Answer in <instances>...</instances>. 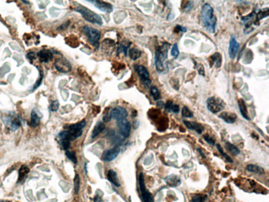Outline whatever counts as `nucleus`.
<instances>
[{
	"label": "nucleus",
	"instance_id": "39",
	"mask_svg": "<svg viewBox=\"0 0 269 202\" xmlns=\"http://www.w3.org/2000/svg\"><path fill=\"white\" fill-rule=\"evenodd\" d=\"M129 46H130V43L127 44V45L124 44V43L120 44V46H119V47H118V51H119V52H123L124 55H127V51L129 49Z\"/></svg>",
	"mask_w": 269,
	"mask_h": 202
},
{
	"label": "nucleus",
	"instance_id": "19",
	"mask_svg": "<svg viewBox=\"0 0 269 202\" xmlns=\"http://www.w3.org/2000/svg\"><path fill=\"white\" fill-rule=\"evenodd\" d=\"M107 178H108L109 181H110L114 186H115L117 187L120 186V182H119V180L118 178L116 172H114V170H110L108 172V173H107Z\"/></svg>",
	"mask_w": 269,
	"mask_h": 202
},
{
	"label": "nucleus",
	"instance_id": "42",
	"mask_svg": "<svg viewBox=\"0 0 269 202\" xmlns=\"http://www.w3.org/2000/svg\"><path fill=\"white\" fill-rule=\"evenodd\" d=\"M27 58L30 61L31 63H32L33 61L37 58V55L35 54V52L31 51V52H29V53H27Z\"/></svg>",
	"mask_w": 269,
	"mask_h": 202
},
{
	"label": "nucleus",
	"instance_id": "26",
	"mask_svg": "<svg viewBox=\"0 0 269 202\" xmlns=\"http://www.w3.org/2000/svg\"><path fill=\"white\" fill-rule=\"evenodd\" d=\"M211 63L212 65H215L216 67H220L221 66V63H222V57L221 55L219 52L214 53V55H211Z\"/></svg>",
	"mask_w": 269,
	"mask_h": 202
},
{
	"label": "nucleus",
	"instance_id": "7",
	"mask_svg": "<svg viewBox=\"0 0 269 202\" xmlns=\"http://www.w3.org/2000/svg\"><path fill=\"white\" fill-rule=\"evenodd\" d=\"M138 183H139V188H140L141 193H142V199L143 202H154L152 194L146 188L145 182H144V177H143L142 173H140V175H139Z\"/></svg>",
	"mask_w": 269,
	"mask_h": 202
},
{
	"label": "nucleus",
	"instance_id": "9",
	"mask_svg": "<svg viewBox=\"0 0 269 202\" xmlns=\"http://www.w3.org/2000/svg\"><path fill=\"white\" fill-rule=\"evenodd\" d=\"M128 111L126 110L124 108L120 107V106H118L116 108H114L113 110H111L110 113V115L111 117V118H114L117 121H119V120H122V119H125L127 116H128Z\"/></svg>",
	"mask_w": 269,
	"mask_h": 202
},
{
	"label": "nucleus",
	"instance_id": "49",
	"mask_svg": "<svg viewBox=\"0 0 269 202\" xmlns=\"http://www.w3.org/2000/svg\"><path fill=\"white\" fill-rule=\"evenodd\" d=\"M23 2L25 3H27V4H28V3H29V2H27V1H23Z\"/></svg>",
	"mask_w": 269,
	"mask_h": 202
},
{
	"label": "nucleus",
	"instance_id": "45",
	"mask_svg": "<svg viewBox=\"0 0 269 202\" xmlns=\"http://www.w3.org/2000/svg\"><path fill=\"white\" fill-rule=\"evenodd\" d=\"M175 30H177L178 31H186V29H185V28H183V27H181V26H177L176 28H175Z\"/></svg>",
	"mask_w": 269,
	"mask_h": 202
},
{
	"label": "nucleus",
	"instance_id": "10",
	"mask_svg": "<svg viewBox=\"0 0 269 202\" xmlns=\"http://www.w3.org/2000/svg\"><path fill=\"white\" fill-rule=\"evenodd\" d=\"M117 126L118 128L119 134L122 135L123 138H128L130 133H131V124L125 118L119 121H117Z\"/></svg>",
	"mask_w": 269,
	"mask_h": 202
},
{
	"label": "nucleus",
	"instance_id": "21",
	"mask_svg": "<svg viewBox=\"0 0 269 202\" xmlns=\"http://www.w3.org/2000/svg\"><path fill=\"white\" fill-rule=\"evenodd\" d=\"M104 129H105V125H104V123L99 122L98 123L94 126V129H93V132H92V134H91L92 138H96V137H97L99 134H101V133L104 131Z\"/></svg>",
	"mask_w": 269,
	"mask_h": 202
},
{
	"label": "nucleus",
	"instance_id": "16",
	"mask_svg": "<svg viewBox=\"0 0 269 202\" xmlns=\"http://www.w3.org/2000/svg\"><path fill=\"white\" fill-rule=\"evenodd\" d=\"M183 123L185 125V127H187L188 129H191V130H195L198 134H202L204 131V127L201 123H198L196 122H189L186 120H184Z\"/></svg>",
	"mask_w": 269,
	"mask_h": 202
},
{
	"label": "nucleus",
	"instance_id": "34",
	"mask_svg": "<svg viewBox=\"0 0 269 202\" xmlns=\"http://www.w3.org/2000/svg\"><path fill=\"white\" fill-rule=\"evenodd\" d=\"M207 196L205 195H195L192 197V202H205Z\"/></svg>",
	"mask_w": 269,
	"mask_h": 202
},
{
	"label": "nucleus",
	"instance_id": "11",
	"mask_svg": "<svg viewBox=\"0 0 269 202\" xmlns=\"http://www.w3.org/2000/svg\"><path fill=\"white\" fill-rule=\"evenodd\" d=\"M136 71L138 74V75L140 76V79L142 80V82L143 83V85L146 86H149L151 85L152 81L149 78V72L147 71V70L146 69L145 66H138L136 67Z\"/></svg>",
	"mask_w": 269,
	"mask_h": 202
},
{
	"label": "nucleus",
	"instance_id": "38",
	"mask_svg": "<svg viewBox=\"0 0 269 202\" xmlns=\"http://www.w3.org/2000/svg\"><path fill=\"white\" fill-rule=\"evenodd\" d=\"M59 107H60V103H59V101H58V100H55V101H53V102L51 104V105H50V110L52 111V112H55V111L58 110Z\"/></svg>",
	"mask_w": 269,
	"mask_h": 202
},
{
	"label": "nucleus",
	"instance_id": "27",
	"mask_svg": "<svg viewBox=\"0 0 269 202\" xmlns=\"http://www.w3.org/2000/svg\"><path fill=\"white\" fill-rule=\"evenodd\" d=\"M225 147H226L227 150H228L229 152H230V153H232L233 155H234V156H237V155H239V153H240V151H239V148L236 147L235 145L230 143L229 142H225Z\"/></svg>",
	"mask_w": 269,
	"mask_h": 202
},
{
	"label": "nucleus",
	"instance_id": "4",
	"mask_svg": "<svg viewBox=\"0 0 269 202\" xmlns=\"http://www.w3.org/2000/svg\"><path fill=\"white\" fill-rule=\"evenodd\" d=\"M75 11L80 12V14L83 16V18L87 20L88 22L91 23H94V24H98L99 26L103 24V20L101 18V17L95 13V12H92L91 10H90L89 8H87L86 7L81 6V5H78L75 8Z\"/></svg>",
	"mask_w": 269,
	"mask_h": 202
},
{
	"label": "nucleus",
	"instance_id": "12",
	"mask_svg": "<svg viewBox=\"0 0 269 202\" xmlns=\"http://www.w3.org/2000/svg\"><path fill=\"white\" fill-rule=\"evenodd\" d=\"M119 153H120V148L118 146L110 148L109 150L104 151L102 155V159L104 160V162H111L116 158Z\"/></svg>",
	"mask_w": 269,
	"mask_h": 202
},
{
	"label": "nucleus",
	"instance_id": "28",
	"mask_svg": "<svg viewBox=\"0 0 269 202\" xmlns=\"http://www.w3.org/2000/svg\"><path fill=\"white\" fill-rule=\"evenodd\" d=\"M165 109L167 111H171L173 113H178L180 110L177 104H175L172 101H168L167 103H166Z\"/></svg>",
	"mask_w": 269,
	"mask_h": 202
},
{
	"label": "nucleus",
	"instance_id": "17",
	"mask_svg": "<svg viewBox=\"0 0 269 202\" xmlns=\"http://www.w3.org/2000/svg\"><path fill=\"white\" fill-rule=\"evenodd\" d=\"M219 117L228 123H233L237 119V116L235 114L229 112H223L219 115Z\"/></svg>",
	"mask_w": 269,
	"mask_h": 202
},
{
	"label": "nucleus",
	"instance_id": "23",
	"mask_svg": "<svg viewBox=\"0 0 269 202\" xmlns=\"http://www.w3.org/2000/svg\"><path fill=\"white\" fill-rule=\"evenodd\" d=\"M238 104H239V110H240V113L241 114L243 115V117L246 118L247 120H249V118L248 115V110H247V107H246V104H245L244 99H240L238 100Z\"/></svg>",
	"mask_w": 269,
	"mask_h": 202
},
{
	"label": "nucleus",
	"instance_id": "8",
	"mask_svg": "<svg viewBox=\"0 0 269 202\" xmlns=\"http://www.w3.org/2000/svg\"><path fill=\"white\" fill-rule=\"evenodd\" d=\"M55 70L59 72H62V73H67L70 72L71 71V65L69 61L65 59V58H58L56 59L55 61Z\"/></svg>",
	"mask_w": 269,
	"mask_h": 202
},
{
	"label": "nucleus",
	"instance_id": "20",
	"mask_svg": "<svg viewBox=\"0 0 269 202\" xmlns=\"http://www.w3.org/2000/svg\"><path fill=\"white\" fill-rule=\"evenodd\" d=\"M29 172H30V170H29L28 166H27L26 165L22 166L18 171V181L21 182V181H24Z\"/></svg>",
	"mask_w": 269,
	"mask_h": 202
},
{
	"label": "nucleus",
	"instance_id": "15",
	"mask_svg": "<svg viewBox=\"0 0 269 202\" xmlns=\"http://www.w3.org/2000/svg\"><path fill=\"white\" fill-rule=\"evenodd\" d=\"M89 2L94 3V6L102 12H111L113 11V6L109 3L103 2V1H89Z\"/></svg>",
	"mask_w": 269,
	"mask_h": 202
},
{
	"label": "nucleus",
	"instance_id": "32",
	"mask_svg": "<svg viewBox=\"0 0 269 202\" xmlns=\"http://www.w3.org/2000/svg\"><path fill=\"white\" fill-rule=\"evenodd\" d=\"M80 177L79 175H75V180H74V188H75V194H78L79 193V190H80Z\"/></svg>",
	"mask_w": 269,
	"mask_h": 202
},
{
	"label": "nucleus",
	"instance_id": "43",
	"mask_svg": "<svg viewBox=\"0 0 269 202\" xmlns=\"http://www.w3.org/2000/svg\"><path fill=\"white\" fill-rule=\"evenodd\" d=\"M40 73H41V75H40V79H39L38 80H37V82H36L35 86H33V90H36L37 87H38V86L41 85V83H42V79H43L42 72V71H40Z\"/></svg>",
	"mask_w": 269,
	"mask_h": 202
},
{
	"label": "nucleus",
	"instance_id": "40",
	"mask_svg": "<svg viewBox=\"0 0 269 202\" xmlns=\"http://www.w3.org/2000/svg\"><path fill=\"white\" fill-rule=\"evenodd\" d=\"M60 143H61V147L62 148L64 149V150H66V151H67L68 149L70 148L71 147V142L68 141V140H60Z\"/></svg>",
	"mask_w": 269,
	"mask_h": 202
},
{
	"label": "nucleus",
	"instance_id": "33",
	"mask_svg": "<svg viewBox=\"0 0 269 202\" xmlns=\"http://www.w3.org/2000/svg\"><path fill=\"white\" fill-rule=\"evenodd\" d=\"M66 157H67L69 159L71 160L73 163L75 164H76L77 163V158H76V156H75V152H72V151H66Z\"/></svg>",
	"mask_w": 269,
	"mask_h": 202
},
{
	"label": "nucleus",
	"instance_id": "41",
	"mask_svg": "<svg viewBox=\"0 0 269 202\" xmlns=\"http://www.w3.org/2000/svg\"><path fill=\"white\" fill-rule=\"evenodd\" d=\"M204 138H205V141L208 142L209 144L214 145V143H215L214 139L212 138V136H210V135H205V136H204Z\"/></svg>",
	"mask_w": 269,
	"mask_h": 202
},
{
	"label": "nucleus",
	"instance_id": "13",
	"mask_svg": "<svg viewBox=\"0 0 269 202\" xmlns=\"http://www.w3.org/2000/svg\"><path fill=\"white\" fill-rule=\"evenodd\" d=\"M239 48V42L236 41L235 37H232L230 39V42H229V54L231 59H233L237 53H238V51Z\"/></svg>",
	"mask_w": 269,
	"mask_h": 202
},
{
	"label": "nucleus",
	"instance_id": "46",
	"mask_svg": "<svg viewBox=\"0 0 269 202\" xmlns=\"http://www.w3.org/2000/svg\"><path fill=\"white\" fill-rule=\"evenodd\" d=\"M103 119H104V122H109L110 119H111V117H110V114H109L108 115H105V116L104 117V118H103Z\"/></svg>",
	"mask_w": 269,
	"mask_h": 202
},
{
	"label": "nucleus",
	"instance_id": "1",
	"mask_svg": "<svg viewBox=\"0 0 269 202\" xmlns=\"http://www.w3.org/2000/svg\"><path fill=\"white\" fill-rule=\"evenodd\" d=\"M86 121L84 119L81 122L71 124L66 126V130L61 132L58 134V138L60 140H68V141H73L76 138H80L82 135V129L86 126Z\"/></svg>",
	"mask_w": 269,
	"mask_h": 202
},
{
	"label": "nucleus",
	"instance_id": "22",
	"mask_svg": "<svg viewBox=\"0 0 269 202\" xmlns=\"http://www.w3.org/2000/svg\"><path fill=\"white\" fill-rule=\"evenodd\" d=\"M40 120H41V116H39L37 114V113L35 110L31 111V123L30 125L32 128H36L39 125L40 123Z\"/></svg>",
	"mask_w": 269,
	"mask_h": 202
},
{
	"label": "nucleus",
	"instance_id": "37",
	"mask_svg": "<svg viewBox=\"0 0 269 202\" xmlns=\"http://www.w3.org/2000/svg\"><path fill=\"white\" fill-rule=\"evenodd\" d=\"M171 55L174 57V58H177L178 55L180 54V52H179V49H178V46L177 43H175L174 45H173V47H172V48H171Z\"/></svg>",
	"mask_w": 269,
	"mask_h": 202
},
{
	"label": "nucleus",
	"instance_id": "6",
	"mask_svg": "<svg viewBox=\"0 0 269 202\" xmlns=\"http://www.w3.org/2000/svg\"><path fill=\"white\" fill-rule=\"evenodd\" d=\"M83 31L86 35V37H88V40L90 41V42L93 45H96V44L98 45L99 40L100 38V32L97 29H94L89 26H85Z\"/></svg>",
	"mask_w": 269,
	"mask_h": 202
},
{
	"label": "nucleus",
	"instance_id": "30",
	"mask_svg": "<svg viewBox=\"0 0 269 202\" xmlns=\"http://www.w3.org/2000/svg\"><path fill=\"white\" fill-rule=\"evenodd\" d=\"M256 18H257V15L255 14V12H253V13L249 14L248 16H246L244 18H242V21H243V23H244V24H246L248 26V24L249 23L255 22V21H256Z\"/></svg>",
	"mask_w": 269,
	"mask_h": 202
},
{
	"label": "nucleus",
	"instance_id": "50",
	"mask_svg": "<svg viewBox=\"0 0 269 202\" xmlns=\"http://www.w3.org/2000/svg\"><path fill=\"white\" fill-rule=\"evenodd\" d=\"M0 202H4V201H0Z\"/></svg>",
	"mask_w": 269,
	"mask_h": 202
},
{
	"label": "nucleus",
	"instance_id": "25",
	"mask_svg": "<svg viewBox=\"0 0 269 202\" xmlns=\"http://www.w3.org/2000/svg\"><path fill=\"white\" fill-rule=\"evenodd\" d=\"M246 169H247V171H248V172H253V173H256V174H260V175L265 173L264 169L262 168L261 166H258L257 165H252V164H249V165H248L246 166Z\"/></svg>",
	"mask_w": 269,
	"mask_h": 202
},
{
	"label": "nucleus",
	"instance_id": "36",
	"mask_svg": "<svg viewBox=\"0 0 269 202\" xmlns=\"http://www.w3.org/2000/svg\"><path fill=\"white\" fill-rule=\"evenodd\" d=\"M181 114H182V116L185 117V118H191V117H193V113L187 107H183L182 108Z\"/></svg>",
	"mask_w": 269,
	"mask_h": 202
},
{
	"label": "nucleus",
	"instance_id": "48",
	"mask_svg": "<svg viewBox=\"0 0 269 202\" xmlns=\"http://www.w3.org/2000/svg\"><path fill=\"white\" fill-rule=\"evenodd\" d=\"M198 151H199V152H200V153L201 154V156H202V157H205V155L204 153H202V151H201V148H198Z\"/></svg>",
	"mask_w": 269,
	"mask_h": 202
},
{
	"label": "nucleus",
	"instance_id": "2",
	"mask_svg": "<svg viewBox=\"0 0 269 202\" xmlns=\"http://www.w3.org/2000/svg\"><path fill=\"white\" fill-rule=\"evenodd\" d=\"M202 23L209 31L214 32L216 26V18L214 15V9L208 3H205L201 8Z\"/></svg>",
	"mask_w": 269,
	"mask_h": 202
},
{
	"label": "nucleus",
	"instance_id": "35",
	"mask_svg": "<svg viewBox=\"0 0 269 202\" xmlns=\"http://www.w3.org/2000/svg\"><path fill=\"white\" fill-rule=\"evenodd\" d=\"M216 146H217V148H218V150H219V152L220 153V154H221V155H222V156H223V157H225V159H226L229 162H231V163H232L233 162L232 158H230V157H229V156H228L226 153H225L224 150H223V148H222V147L220 146V144H217Z\"/></svg>",
	"mask_w": 269,
	"mask_h": 202
},
{
	"label": "nucleus",
	"instance_id": "14",
	"mask_svg": "<svg viewBox=\"0 0 269 202\" xmlns=\"http://www.w3.org/2000/svg\"><path fill=\"white\" fill-rule=\"evenodd\" d=\"M37 55L41 62L46 63V62H48V61L52 59L53 53H52V51L51 50L42 49L37 53Z\"/></svg>",
	"mask_w": 269,
	"mask_h": 202
},
{
	"label": "nucleus",
	"instance_id": "24",
	"mask_svg": "<svg viewBox=\"0 0 269 202\" xmlns=\"http://www.w3.org/2000/svg\"><path fill=\"white\" fill-rule=\"evenodd\" d=\"M9 127L12 129V130H17L20 126V120L18 117L17 115L9 117Z\"/></svg>",
	"mask_w": 269,
	"mask_h": 202
},
{
	"label": "nucleus",
	"instance_id": "31",
	"mask_svg": "<svg viewBox=\"0 0 269 202\" xmlns=\"http://www.w3.org/2000/svg\"><path fill=\"white\" fill-rule=\"evenodd\" d=\"M150 91H151V94L153 95L154 100H158L161 98V94H160L159 90L156 86L151 87V90Z\"/></svg>",
	"mask_w": 269,
	"mask_h": 202
},
{
	"label": "nucleus",
	"instance_id": "29",
	"mask_svg": "<svg viewBox=\"0 0 269 202\" xmlns=\"http://www.w3.org/2000/svg\"><path fill=\"white\" fill-rule=\"evenodd\" d=\"M129 54L130 58L132 60L136 61V60H138L140 57L141 55H142V52H141L140 50L136 49V48H131V49L129 50Z\"/></svg>",
	"mask_w": 269,
	"mask_h": 202
},
{
	"label": "nucleus",
	"instance_id": "18",
	"mask_svg": "<svg viewBox=\"0 0 269 202\" xmlns=\"http://www.w3.org/2000/svg\"><path fill=\"white\" fill-rule=\"evenodd\" d=\"M165 181L171 187H176L181 185V179L176 175H170L165 178Z\"/></svg>",
	"mask_w": 269,
	"mask_h": 202
},
{
	"label": "nucleus",
	"instance_id": "44",
	"mask_svg": "<svg viewBox=\"0 0 269 202\" xmlns=\"http://www.w3.org/2000/svg\"><path fill=\"white\" fill-rule=\"evenodd\" d=\"M198 72L200 75H205V73H204V67H203V66L201 65H199V66H198Z\"/></svg>",
	"mask_w": 269,
	"mask_h": 202
},
{
	"label": "nucleus",
	"instance_id": "5",
	"mask_svg": "<svg viewBox=\"0 0 269 202\" xmlns=\"http://www.w3.org/2000/svg\"><path fill=\"white\" fill-rule=\"evenodd\" d=\"M207 108L213 114H217L225 109V103L219 97H210L207 99Z\"/></svg>",
	"mask_w": 269,
	"mask_h": 202
},
{
	"label": "nucleus",
	"instance_id": "3",
	"mask_svg": "<svg viewBox=\"0 0 269 202\" xmlns=\"http://www.w3.org/2000/svg\"><path fill=\"white\" fill-rule=\"evenodd\" d=\"M170 45L164 43L159 49L156 51L155 54V66L157 71L162 72L165 71V61L167 59V51Z\"/></svg>",
	"mask_w": 269,
	"mask_h": 202
},
{
	"label": "nucleus",
	"instance_id": "47",
	"mask_svg": "<svg viewBox=\"0 0 269 202\" xmlns=\"http://www.w3.org/2000/svg\"><path fill=\"white\" fill-rule=\"evenodd\" d=\"M94 202H103L102 199H101V197H99V196H95V197H94Z\"/></svg>",
	"mask_w": 269,
	"mask_h": 202
}]
</instances>
